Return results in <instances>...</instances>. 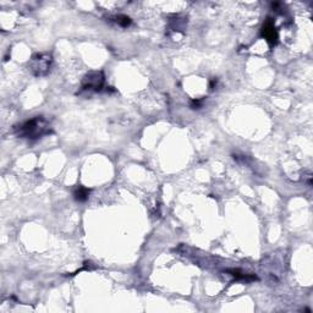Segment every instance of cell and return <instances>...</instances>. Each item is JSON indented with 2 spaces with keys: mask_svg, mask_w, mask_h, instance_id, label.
Masks as SVG:
<instances>
[{
  "mask_svg": "<svg viewBox=\"0 0 313 313\" xmlns=\"http://www.w3.org/2000/svg\"><path fill=\"white\" fill-rule=\"evenodd\" d=\"M228 273L232 274L233 276L236 279V280H257V276L256 275H252V274H246L243 273V272L238 271V269H229L228 271Z\"/></svg>",
  "mask_w": 313,
  "mask_h": 313,
  "instance_id": "cell-5",
  "label": "cell"
},
{
  "mask_svg": "<svg viewBox=\"0 0 313 313\" xmlns=\"http://www.w3.org/2000/svg\"><path fill=\"white\" fill-rule=\"evenodd\" d=\"M104 82L105 78L102 71H91L82 79V89L98 92L103 88Z\"/></svg>",
  "mask_w": 313,
  "mask_h": 313,
  "instance_id": "cell-3",
  "label": "cell"
},
{
  "mask_svg": "<svg viewBox=\"0 0 313 313\" xmlns=\"http://www.w3.org/2000/svg\"><path fill=\"white\" fill-rule=\"evenodd\" d=\"M15 132L19 137L28 138V140H38L45 135L52 132L50 125L47 119L43 117H36L33 119L27 120L22 124L15 127Z\"/></svg>",
  "mask_w": 313,
  "mask_h": 313,
  "instance_id": "cell-1",
  "label": "cell"
},
{
  "mask_svg": "<svg viewBox=\"0 0 313 313\" xmlns=\"http://www.w3.org/2000/svg\"><path fill=\"white\" fill-rule=\"evenodd\" d=\"M88 195H89V190L86 189V187L83 186H78L75 189V191H74V197H75L76 201L78 202H84L87 198H88Z\"/></svg>",
  "mask_w": 313,
  "mask_h": 313,
  "instance_id": "cell-6",
  "label": "cell"
},
{
  "mask_svg": "<svg viewBox=\"0 0 313 313\" xmlns=\"http://www.w3.org/2000/svg\"><path fill=\"white\" fill-rule=\"evenodd\" d=\"M113 20H114V22L117 25V26L122 28L129 27L131 25V19L129 16H126V15H117V16L113 17Z\"/></svg>",
  "mask_w": 313,
  "mask_h": 313,
  "instance_id": "cell-7",
  "label": "cell"
},
{
  "mask_svg": "<svg viewBox=\"0 0 313 313\" xmlns=\"http://www.w3.org/2000/svg\"><path fill=\"white\" fill-rule=\"evenodd\" d=\"M262 37L271 45H275L278 43V32H276L273 21L271 19H267V21L263 24V27H262Z\"/></svg>",
  "mask_w": 313,
  "mask_h": 313,
  "instance_id": "cell-4",
  "label": "cell"
},
{
  "mask_svg": "<svg viewBox=\"0 0 313 313\" xmlns=\"http://www.w3.org/2000/svg\"><path fill=\"white\" fill-rule=\"evenodd\" d=\"M52 55L45 53H39L32 56V59L30 60V64H28V68H30V71L33 75L37 76V78H42V76H45L49 74L50 68H52Z\"/></svg>",
  "mask_w": 313,
  "mask_h": 313,
  "instance_id": "cell-2",
  "label": "cell"
}]
</instances>
